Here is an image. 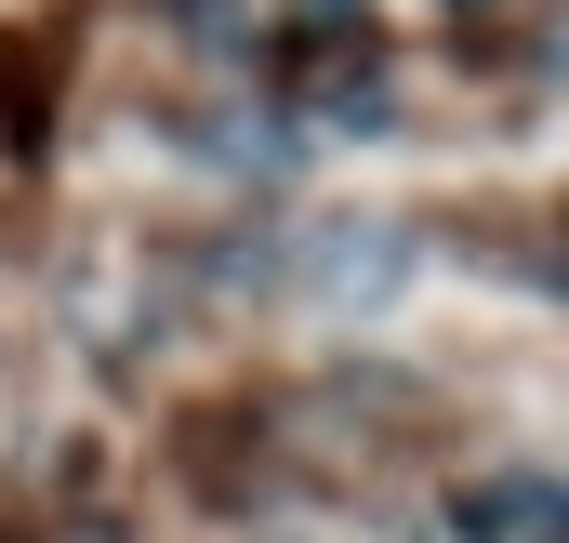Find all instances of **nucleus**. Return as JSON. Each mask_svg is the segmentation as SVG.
Masks as SVG:
<instances>
[{
    "label": "nucleus",
    "instance_id": "f257e3e1",
    "mask_svg": "<svg viewBox=\"0 0 569 543\" xmlns=\"http://www.w3.org/2000/svg\"><path fill=\"white\" fill-rule=\"evenodd\" d=\"M450 531H463V543H543V531H557V491H543V477H490V491L450 504Z\"/></svg>",
    "mask_w": 569,
    "mask_h": 543
}]
</instances>
